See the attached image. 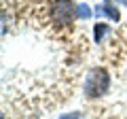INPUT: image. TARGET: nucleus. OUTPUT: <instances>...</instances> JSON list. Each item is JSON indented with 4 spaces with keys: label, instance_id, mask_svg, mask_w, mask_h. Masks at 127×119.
Returning a JSON list of instances; mask_svg holds the SVG:
<instances>
[{
    "label": "nucleus",
    "instance_id": "obj_2",
    "mask_svg": "<svg viewBox=\"0 0 127 119\" xmlns=\"http://www.w3.org/2000/svg\"><path fill=\"white\" fill-rule=\"evenodd\" d=\"M110 89V74L104 68H93L89 70V74L85 77V85L83 92L87 98H102L106 96Z\"/></svg>",
    "mask_w": 127,
    "mask_h": 119
},
{
    "label": "nucleus",
    "instance_id": "obj_7",
    "mask_svg": "<svg viewBox=\"0 0 127 119\" xmlns=\"http://www.w3.org/2000/svg\"><path fill=\"white\" fill-rule=\"evenodd\" d=\"M119 2H121V4H123V6H127V0H119Z\"/></svg>",
    "mask_w": 127,
    "mask_h": 119
},
{
    "label": "nucleus",
    "instance_id": "obj_6",
    "mask_svg": "<svg viewBox=\"0 0 127 119\" xmlns=\"http://www.w3.org/2000/svg\"><path fill=\"white\" fill-rule=\"evenodd\" d=\"M59 119H81V113H70V115H62Z\"/></svg>",
    "mask_w": 127,
    "mask_h": 119
},
{
    "label": "nucleus",
    "instance_id": "obj_5",
    "mask_svg": "<svg viewBox=\"0 0 127 119\" xmlns=\"http://www.w3.org/2000/svg\"><path fill=\"white\" fill-rule=\"evenodd\" d=\"M76 15H78L81 19H87V17L91 15V11H89V6H87V4H78V6H76Z\"/></svg>",
    "mask_w": 127,
    "mask_h": 119
},
{
    "label": "nucleus",
    "instance_id": "obj_3",
    "mask_svg": "<svg viewBox=\"0 0 127 119\" xmlns=\"http://www.w3.org/2000/svg\"><path fill=\"white\" fill-rule=\"evenodd\" d=\"M106 34H110V26H106V23H95L93 26V41L95 43H102V38Z\"/></svg>",
    "mask_w": 127,
    "mask_h": 119
},
{
    "label": "nucleus",
    "instance_id": "obj_1",
    "mask_svg": "<svg viewBox=\"0 0 127 119\" xmlns=\"http://www.w3.org/2000/svg\"><path fill=\"white\" fill-rule=\"evenodd\" d=\"M47 11H49V23L57 30H70L74 26V19L78 17L76 6L70 0H51Z\"/></svg>",
    "mask_w": 127,
    "mask_h": 119
},
{
    "label": "nucleus",
    "instance_id": "obj_4",
    "mask_svg": "<svg viewBox=\"0 0 127 119\" xmlns=\"http://www.w3.org/2000/svg\"><path fill=\"white\" fill-rule=\"evenodd\" d=\"M104 13L108 15V17L112 19V21H119V19H121V13L117 11V6H114L112 2H110V0H106V2H104Z\"/></svg>",
    "mask_w": 127,
    "mask_h": 119
}]
</instances>
